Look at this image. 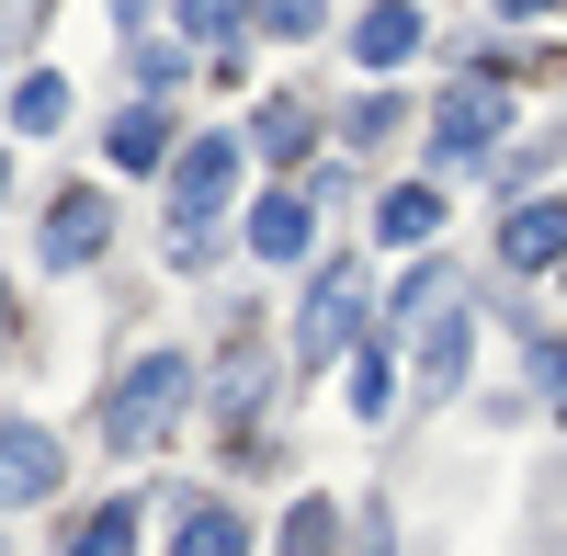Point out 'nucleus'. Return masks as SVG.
<instances>
[{"label": "nucleus", "instance_id": "obj_1", "mask_svg": "<svg viewBox=\"0 0 567 556\" xmlns=\"http://www.w3.org/2000/svg\"><path fill=\"white\" fill-rule=\"evenodd\" d=\"M182 398H194V363H182V352H148V363H125V375H114V398H103V443H159V421H171V409Z\"/></svg>", "mask_w": 567, "mask_h": 556}, {"label": "nucleus", "instance_id": "obj_2", "mask_svg": "<svg viewBox=\"0 0 567 556\" xmlns=\"http://www.w3.org/2000/svg\"><path fill=\"white\" fill-rule=\"evenodd\" d=\"M227 182H239V136H194L171 171V239H205V216L227 205Z\"/></svg>", "mask_w": 567, "mask_h": 556}, {"label": "nucleus", "instance_id": "obj_3", "mask_svg": "<svg viewBox=\"0 0 567 556\" xmlns=\"http://www.w3.org/2000/svg\"><path fill=\"white\" fill-rule=\"evenodd\" d=\"M352 318H363V261H318V285H307V318H296V352H341L352 341Z\"/></svg>", "mask_w": 567, "mask_h": 556}, {"label": "nucleus", "instance_id": "obj_4", "mask_svg": "<svg viewBox=\"0 0 567 556\" xmlns=\"http://www.w3.org/2000/svg\"><path fill=\"white\" fill-rule=\"evenodd\" d=\"M432 148H443V159H488V148H499V80H465V91H443Z\"/></svg>", "mask_w": 567, "mask_h": 556}, {"label": "nucleus", "instance_id": "obj_5", "mask_svg": "<svg viewBox=\"0 0 567 556\" xmlns=\"http://www.w3.org/2000/svg\"><path fill=\"white\" fill-rule=\"evenodd\" d=\"M45 488H58V432L0 421V500H45Z\"/></svg>", "mask_w": 567, "mask_h": 556}, {"label": "nucleus", "instance_id": "obj_6", "mask_svg": "<svg viewBox=\"0 0 567 556\" xmlns=\"http://www.w3.org/2000/svg\"><path fill=\"white\" fill-rule=\"evenodd\" d=\"M103 239H114V205H103V194H69V205H58V227H45V261L69 272V261L103 250Z\"/></svg>", "mask_w": 567, "mask_h": 556}, {"label": "nucleus", "instance_id": "obj_7", "mask_svg": "<svg viewBox=\"0 0 567 556\" xmlns=\"http://www.w3.org/2000/svg\"><path fill=\"white\" fill-rule=\"evenodd\" d=\"M171 556H250V523L227 512V500H194V512L171 523Z\"/></svg>", "mask_w": 567, "mask_h": 556}, {"label": "nucleus", "instance_id": "obj_8", "mask_svg": "<svg viewBox=\"0 0 567 556\" xmlns=\"http://www.w3.org/2000/svg\"><path fill=\"white\" fill-rule=\"evenodd\" d=\"M432 227H443V194H432V182H409V194L374 205V239H386V250H432Z\"/></svg>", "mask_w": 567, "mask_h": 556}, {"label": "nucleus", "instance_id": "obj_9", "mask_svg": "<svg viewBox=\"0 0 567 556\" xmlns=\"http://www.w3.org/2000/svg\"><path fill=\"white\" fill-rule=\"evenodd\" d=\"M409 45H420V12H409V0H374V12L352 23V58H363V69H398Z\"/></svg>", "mask_w": 567, "mask_h": 556}, {"label": "nucleus", "instance_id": "obj_10", "mask_svg": "<svg viewBox=\"0 0 567 556\" xmlns=\"http://www.w3.org/2000/svg\"><path fill=\"white\" fill-rule=\"evenodd\" d=\"M307 227H318V216H307L296 194H261V205H250V250H261V261H307Z\"/></svg>", "mask_w": 567, "mask_h": 556}, {"label": "nucleus", "instance_id": "obj_11", "mask_svg": "<svg viewBox=\"0 0 567 556\" xmlns=\"http://www.w3.org/2000/svg\"><path fill=\"white\" fill-rule=\"evenodd\" d=\"M499 250L523 261V272H534V261H567V205H556V194H545V205H523V216L499 227Z\"/></svg>", "mask_w": 567, "mask_h": 556}, {"label": "nucleus", "instance_id": "obj_12", "mask_svg": "<svg viewBox=\"0 0 567 556\" xmlns=\"http://www.w3.org/2000/svg\"><path fill=\"white\" fill-rule=\"evenodd\" d=\"M250 148H261V159H296V148H307V103H296V91H272V103L250 114Z\"/></svg>", "mask_w": 567, "mask_h": 556}, {"label": "nucleus", "instance_id": "obj_13", "mask_svg": "<svg viewBox=\"0 0 567 556\" xmlns=\"http://www.w3.org/2000/svg\"><path fill=\"white\" fill-rule=\"evenodd\" d=\"M420 375H432V387L465 375V318H454V307H443V318H420Z\"/></svg>", "mask_w": 567, "mask_h": 556}, {"label": "nucleus", "instance_id": "obj_14", "mask_svg": "<svg viewBox=\"0 0 567 556\" xmlns=\"http://www.w3.org/2000/svg\"><path fill=\"white\" fill-rule=\"evenodd\" d=\"M103 148H114V159H125V171H148V159H159V148H171V125H159V114H148V103H136V114H114V136H103Z\"/></svg>", "mask_w": 567, "mask_h": 556}, {"label": "nucleus", "instance_id": "obj_15", "mask_svg": "<svg viewBox=\"0 0 567 556\" xmlns=\"http://www.w3.org/2000/svg\"><path fill=\"white\" fill-rule=\"evenodd\" d=\"M58 114H69V80H58V69H34V80L12 91V125H23V136H45Z\"/></svg>", "mask_w": 567, "mask_h": 556}, {"label": "nucleus", "instance_id": "obj_16", "mask_svg": "<svg viewBox=\"0 0 567 556\" xmlns=\"http://www.w3.org/2000/svg\"><path fill=\"white\" fill-rule=\"evenodd\" d=\"M261 375H272V363H261V341H239V352H227V375H216V398H227V421H250V398H261Z\"/></svg>", "mask_w": 567, "mask_h": 556}, {"label": "nucleus", "instance_id": "obj_17", "mask_svg": "<svg viewBox=\"0 0 567 556\" xmlns=\"http://www.w3.org/2000/svg\"><path fill=\"white\" fill-rule=\"evenodd\" d=\"M329 534H341L329 500H296V512H284V556H329Z\"/></svg>", "mask_w": 567, "mask_h": 556}, {"label": "nucleus", "instance_id": "obj_18", "mask_svg": "<svg viewBox=\"0 0 567 556\" xmlns=\"http://www.w3.org/2000/svg\"><path fill=\"white\" fill-rule=\"evenodd\" d=\"M125 545H136V523H125V500H114V512H91V523H80L69 556H125Z\"/></svg>", "mask_w": 567, "mask_h": 556}, {"label": "nucleus", "instance_id": "obj_19", "mask_svg": "<svg viewBox=\"0 0 567 556\" xmlns=\"http://www.w3.org/2000/svg\"><path fill=\"white\" fill-rule=\"evenodd\" d=\"M182 23H194V45H227L239 34V0H182Z\"/></svg>", "mask_w": 567, "mask_h": 556}, {"label": "nucleus", "instance_id": "obj_20", "mask_svg": "<svg viewBox=\"0 0 567 556\" xmlns=\"http://www.w3.org/2000/svg\"><path fill=\"white\" fill-rule=\"evenodd\" d=\"M386 409V352H352V421H374Z\"/></svg>", "mask_w": 567, "mask_h": 556}, {"label": "nucleus", "instance_id": "obj_21", "mask_svg": "<svg viewBox=\"0 0 567 556\" xmlns=\"http://www.w3.org/2000/svg\"><path fill=\"white\" fill-rule=\"evenodd\" d=\"M250 12H261L272 34H318V0H250Z\"/></svg>", "mask_w": 567, "mask_h": 556}, {"label": "nucleus", "instance_id": "obj_22", "mask_svg": "<svg viewBox=\"0 0 567 556\" xmlns=\"http://www.w3.org/2000/svg\"><path fill=\"white\" fill-rule=\"evenodd\" d=\"M545 398H556V409H567V341H556V363H545Z\"/></svg>", "mask_w": 567, "mask_h": 556}, {"label": "nucleus", "instance_id": "obj_23", "mask_svg": "<svg viewBox=\"0 0 567 556\" xmlns=\"http://www.w3.org/2000/svg\"><path fill=\"white\" fill-rule=\"evenodd\" d=\"M499 12H511V23H523V12H567V0H499Z\"/></svg>", "mask_w": 567, "mask_h": 556}, {"label": "nucleus", "instance_id": "obj_24", "mask_svg": "<svg viewBox=\"0 0 567 556\" xmlns=\"http://www.w3.org/2000/svg\"><path fill=\"white\" fill-rule=\"evenodd\" d=\"M363 556H386V523H363Z\"/></svg>", "mask_w": 567, "mask_h": 556}, {"label": "nucleus", "instance_id": "obj_25", "mask_svg": "<svg viewBox=\"0 0 567 556\" xmlns=\"http://www.w3.org/2000/svg\"><path fill=\"white\" fill-rule=\"evenodd\" d=\"M0 318H12V285H0Z\"/></svg>", "mask_w": 567, "mask_h": 556}, {"label": "nucleus", "instance_id": "obj_26", "mask_svg": "<svg viewBox=\"0 0 567 556\" xmlns=\"http://www.w3.org/2000/svg\"><path fill=\"white\" fill-rule=\"evenodd\" d=\"M114 12H136V0H114Z\"/></svg>", "mask_w": 567, "mask_h": 556}, {"label": "nucleus", "instance_id": "obj_27", "mask_svg": "<svg viewBox=\"0 0 567 556\" xmlns=\"http://www.w3.org/2000/svg\"><path fill=\"white\" fill-rule=\"evenodd\" d=\"M0 182H12V159H0Z\"/></svg>", "mask_w": 567, "mask_h": 556}]
</instances>
